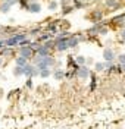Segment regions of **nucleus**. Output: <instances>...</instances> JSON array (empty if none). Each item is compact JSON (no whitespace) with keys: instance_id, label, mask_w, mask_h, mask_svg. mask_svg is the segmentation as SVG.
<instances>
[{"instance_id":"nucleus-1","label":"nucleus","mask_w":125,"mask_h":129,"mask_svg":"<svg viewBox=\"0 0 125 129\" xmlns=\"http://www.w3.org/2000/svg\"><path fill=\"white\" fill-rule=\"evenodd\" d=\"M55 63V60L52 59L50 56H37L35 57V66L41 71V69H46L52 64Z\"/></svg>"},{"instance_id":"nucleus-2","label":"nucleus","mask_w":125,"mask_h":129,"mask_svg":"<svg viewBox=\"0 0 125 129\" xmlns=\"http://www.w3.org/2000/svg\"><path fill=\"white\" fill-rule=\"evenodd\" d=\"M24 40H25V34H16V35L8 38V40L5 41V44H6L8 47H13V46H16V44H21Z\"/></svg>"},{"instance_id":"nucleus-3","label":"nucleus","mask_w":125,"mask_h":129,"mask_svg":"<svg viewBox=\"0 0 125 129\" xmlns=\"http://www.w3.org/2000/svg\"><path fill=\"white\" fill-rule=\"evenodd\" d=\"M34 54V50H33V47H31V46H27V47H25V46H22V47L19 48V56H24V57H27V59H28V57H31Z\"/></svg>"},{"instance_id":"nucleus-4","label":"nucleus","mask_w":125,"mask_h":129,"mask_svg":"<svg viewBox=\"0 0 125 129\" xmlns=\"http://www.w3.org/2000/svg\"><path fill=\"white\" fill-rule=\"evenodd\" d=\"M25 68V75L27 76H34V75H37V73H40L38 71V68L37 66H31V64H27V66H24Z\"/></svg>"},{"instance_id":"nucleus-5","label":"nucleus","mask_w":125,"mask_h":129,"mask_svg":"<svg viewBox=\"0 0 125 129\" xmlns=\"http://www.w3.org/2000/svg\"><path fill=\"white\" fill-rule=\"evenodd\" d=\"M77 75H78V78H83V79H85V78H88V75H90V71L85 68V66H80L78 68V71H77Z\"/></svg>"},{"instance_id":"nucleus-6","label":"nucleus","mask_w":125,"mask_h":129,"mask_svg":"<svg viewBox=\"0 0 125 129\" xmlns=\"http://www.w3.org/2000/svg\"><path fill=\"white\" fill-rule=\"evenodd\" d=\"M28 10L33 12V13H38V12L41 10V6H40L37 2H31V3L28 5Z\"/></svg>"},{"instance_id":"nucleus-7","label":"nucleus","mask_w":125,"mask_h":129,"mask_svg":"<svg viewBox=\"0 0 125 129\" xmlns=\"http://www.w3.org/2000/svg\"><path fill=\"white\" fill-rule=\"evenodd\" d=\"M37 53H38V56H49L50 48L46 44H43V46H40V47L37 48Z\"/></svg>"},{"instance_id":"nucleus-8","label":"nucleus","mask_w":125,"mask_h":129,"mask_svg":"<svg viewBox=\"0 0 125 129\" xmlns=\"http://www.w3.org/2000/svg\"><path fill=\"white\" fill-rule=\"evenodd\" d=\"M103 57H105L106 62H112V60L115 59V54H113V51H112L110 48H106V50L103 51Z\"/></svg>"},{"instance_id":"nucleus-9","label":"nucleus","mask_w":125,"mask_h":129,"mask_svg":"<svg viewBox=\"0 0 125 129\" xmlns=\"http://www.w3.org/2000/svg\"><path fill=\"white\" fill-rule=\"evenodd\" d=\"M13 75H15V76L25 75V68H24V66H18V64H16V68L13 69Z\"/></svg>"},{"instance_id":"nucleus-10","label":"nucleus","mask_w":125,"mask_h":129,"mask_svg":"<svg viewBox=\"0 0 125 129\" xmlns=\"http://www.w3.org/2000/svg\"><path fill=\"white\" fill-rule=\"evenodd\" d=\"M27 60H28V59H27V57H24V56H19V57H16V64L18 66H27Z\"/></svg>"},{"instance_id":"nucleus-11","label":"nucleus","mask_w":125,"mask_h":129,"mask_svg":"<svg viewBox=\"0 0 125 129\" xmlns=\"http://www.w3.org/2000/svg\"><path fill=\"white\" fill-rule=\"evenodd\" d=\"M68 43H69V47H75V46L80 43V40H78L77 37H69V38H68Z\"/></svg>"},{"instance_id":"nucleus-12","label":"nucleus","mask_w":125,"mask_h":129,"mask_svg":"<svg viewBox=\"0 0 125 129\" xmlns=\"http://www.w3.org/2000/svg\"><path fill=\"white\" fill-rule=\"evenodd\" d=\"M106 5L110 8H118L119 6V0H106Z\"/></svg>"},{"instance_id":"nucleus-13","label":"nucleus","mask_w":125,"mask_h":129,"mask_svg":"<svg viewBox=\"0 0 125 129\" xmlns=\"http://www.w3.org/2000/svg\"><path fill=\"white\" fill-rule=\"evenodd\" d=\"M49 75H50V69L49 68H46V69H41V71H40V76H41V78H47Z\"/></svg>"},{"instance_id":"nucleus-14","label":"nucleus","mask_w":125,"mask_h":129,"mask_svg":"<svg viewBox=\"0 0 125 129\" xmlns=\"http://www.w3.org/2000/svg\"><path fill=\"white\" fill-rule=\"evenodd\" d=\"M53 75H55V78H56V79H62V78H63V71L58 69V71H55Z\"/></svg>"},{"instance_id":"nucleus-15","label":"nucleus","mask_w":125,"mask_h":129,"mask_svg":"<svg viewBox=\"0 0 125 129\" xmlns=\"http://www.w3.org/2000/svg\"><path fill=\"white\" fill-rule=\"evenodd\" d=\"M0 10H2L3 13H6V12H9V10H10V6H9V5H6V3H3V5H2V8H0Z\"/></svg>"},{"instance_id":"nucleus-16","label":"nucleus","mask_w":125,"mask_h":129,"mask_svg":"<svg viewBox=\"0 0 125 129\" xmlns=\"http://www.w3.org/2000/svg\"><path fill=\"white\" fill-rule=\"evenodd\" d=\"M77 63L83 66V64L85 63V57H83V56H78V57H77Z\"/></svg>"},{"instance_id":"nucleus-17","label":"nucleus","mask_w":125,"mask_h":129,"mask_svg":"<svg viewBox=\"0 0 125 129\" xmlns=\"http://www.w3.org/2000/svg\"><path fill=\"white\" fill-rule=\"evenodd\" d=\"M105 68H106L105 63H96V71H103Z\"/></svg>"},{"instance_id":"nucleus-18","label":"nucleus","mask_w":125,"mask_h":129,"mask_svg":"<svg viewBox=\"0 0 125 129\" xmlns=\"http://www.w3.org/2000/svg\"><path fill=\"white\" fill-rule=\"evenodd\" d=\"M100 18H102V13H100V12L93 13V21H100Z\"/></svg>"},{"instance_id":"nucleus-19","label":"nucleus","mask_w":125,"mask_h":129,"mask_svg":"<svg viewBox=\"0 0 125 129\" xmlns=\"http://www.w3.org/2000/svg\"><path fill=\"white\" fill-rule=\"evenodd\" d=\"M118 60H119V64H124L125 63V54H119Z\"/></svg>"},{"instance_id":"nucleus-20","label":"nucleus","mask_w":125,"mask_h":129,"mask_svg":"<svg viewBox=\"0 0 125 129\" xmlns=\"http://www.w3.org/2000/svg\"><path fill=\"white\" fill-rule=\"evenodd\" d=\"M56 8H58V3H56V2H52L49 5V9H52V10H55Z\"/></svg>"},{"instance_id":"nucleus-21","label":"nucleus","mask_w":125,"mask_h":129,"mask_svg":"<svg viewBox=\"0 0 125 129\" xmlns=\"http://www.w3.org/2000/svg\"><path fill=\"white\" fill-rule=\"evenodd\" d=\"M16 2H18V0H5V3H6V5H9V6H13Z\"/></svg>"},{"instance_id":"nucleus-22","label":"nucleus","mask_w":125,"mask_h":129,"mask_svg":"<svg viewBox=\"0 0 125 129\" xmlns=\"http://www.w3.org/2000/svg\"><path fill=\"white\" fill-rule=\"evenodd\" d=\"M49 29H50V32H56V26H55V25H50Z\"/></svg>"},{"instance_id":"nucleus-23","label":"nucleus","mask_w":125,"mask_h":129,"mask_svg":"<svg viewBox=\"0 0 125 129\" xmlns=\"http://www.w3.org/2000/svg\"><path fill=\"white\" fill-rule=\"evenodd\" d=\"M94 87H96V78H93L91 81V89H94Z\"/></svg>"},{"instance_id":"nucleus-24","label":"nucleus","mask_w":125,"mask_h":129,"mask_svg":"<svg viewBox=\"0 0 125 129\" xmlns=\"http://www.w3.org/2000/svg\"><path fill=\"white\" fill-rule=\"evenodd\" d=\"M121 37H122V40L125 41V28L122 29V31H121Z\"/></svg>"},{"instance_id":"nucleus-25","label":"nucleus","mask_w":125,"mask_h":129,"mask_svg":"<svg viewBox=\"0 0 125 129\" xmlns=\"http://www.w3.org/2000/svg\"><path fill=\"white\" fill-rule=\"evenodd\" d=\"M35 34H38V29H33L31 31V35H35Z\"/></svg>"},{"instance_id":"nucleus-26","label":"nucleus","mask_w":125,"mask_h":129,"mask_svg":"<svg viewBox=\"0 0 125 129\" xmlns=\"http://www.w3.org/2000/svg\"><path fill=\"white\" fill-rule=\"evenodd\" d=\"M5 46H6V44H5V41H0V48L5 47Z\"/></svg>"},{"instance_id":"nucleus-27","label":"nucleus","mask_w":125,"mask_h":129,"mask_svg":"<svg viewBox=\"0 0 125 129\" xmlns=\"http://www.w3.org/2000/svg\"><path fill=\"white\" fill-rule=\"evenodd\" d=\"M121 69H122V72H125V63L121 64Z\"/></svg>"},{"instance_id":"nucleus-28","label":"nucleus","mask_w":125,"mask_h":129,"mask_svg":"<svg viewBox=\"0 0 125 129\" xmlns=\"http://www.w3.org/2000/svg\"><path fill=\"white\" fill-rule=\"evenodd\" d=\"M2 63H3V60H2V57H0V64H2Z\"/></svg>"}]
</instances>
